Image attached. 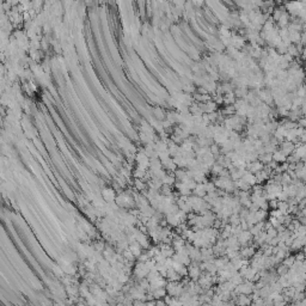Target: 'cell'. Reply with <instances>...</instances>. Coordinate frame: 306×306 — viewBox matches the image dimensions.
Returning a JSON list of instances; mask_svg holds the SVG:
<instances>
[{
    "mask_svg": "<svg viewBox=\"0 0 306 306\" xmlns=\"http://www.w3.org/2000/svg\"><path fill=\"white\" fill-rule=\"evenodd\" d=\"M199 262H194V261H191L190 264L188 266V275H189V277H190V280L192 281H196L199 277H200V275H201V269L199 267Z\"/></svg>",
    "mask_w": 306,
    "mask_h": 306,
    "instance_id": "1",
    "label": "cell"
},
{
    "mask_svg": "<svg viewBox=\"0 0 306 306\" xmlns=\"http://www.w3.org/2000/svg\"><path fill=\"white\" fill-rule=\"evenodd\" d=\"M251 238H252V236H251L250 231H248V229H243V231L237 236V239H238V243H239L240 248L249 245L250 242H251Z\"/></svg>",
    "mask_w": 306,
    "mask_h": 306,
    "instance_id": "2",
    "label": "cell"
},
{
    "mask_svg": "<svg viewBox=\"0 0 306 306\" xmlns=\"http://www.w3.org/2000/svg\"><path fill=\"white\" fill-rule=\"evenodd\" d=\"M255 246H242V248L239 249V256L242 257V258H245V260H249V258H251L255 253H256V250H255Z\"/></svg>",
    "mask_w": 306,
    "mask_h": 306,
    "instance_id": "3",
    "label": "cell"
},
{
    "mask_svg": "<svg viewBox=\"0 0 306 306\" xmlns=\"http://www.w3.org/2000/svg\"><path fill=\"white\" fill-rule=\"evenodd\" d=\"M264 168V164H262L258 159L257 160H253V162H249L246 163V170L251 173H256V172L261 171L262 169Z\"/></svg>",
    "mask_w": 306,
    "mask_h": 306,
    "instance_id": "4",
    "label": "cell"
},
{
    "mask_svg": "<svg viewBox=\"0 0 306 306\" xmlns=\"http://www.w3.org/2000/svg\"><path fill=\"white\" fill-rule=\"evenodd\" d=\"M294 142H292V141H282L281 142V152L284 153L285 155H289V154H292L293 151H294Z\"/></svg>",
    "mask_w": 306,
    "mask_h": 306,
    "instance_id": "5",
    "label": "cell"
},
{
    "mask_svg": "<svg viewBox=\"0 0 306 306\" xmlns=\"http://www.w3.org/2000/svg\"><path fill=\"white\" fill-rule=\"evenodd\" d=\"M194 195L199 196V197H205L207 191H206V188H205V182H201V183H196L195 188L192 189V192Z\"/></svg>",
    "mask_w": 306,
    "mask_h": 306,
    "instance_id": "6",
    "label": "cell"
},
{
    "mask_svg": "<svg viewBox=\"0 0 306 306\" xmlns=\"http://www.w3.org/2000/svg\"><path fill=\"white\" fill-rule=\"evenodd\" d=\"M165 220H166L168 225H170V226H172V227H177V226L181 224V221H179V219H178V216H177V214H176V213L166 214Z\"/></svg>",
    "mask_w": 306,
    "mask_h": 306,
    "instance_id": "7",
    "label": "cell"
},
{
    "mask_svg": "<svg viewBox=\"0 0 306 306\" xmlns=\"http://www.w3.org/2000/svg\"><path fill=\"white\" fill-rule=\"evenodd\" d=\"M242 179H243L245 183H248L250 187H252V185L257 184V182H256V177H255V173H251V172H249L248 170H246L245 173L242 176Z\"/></svg>",
    "mask_w": 306,
    "mask_h": 306,
    "instance_id": "8",
    "label": "cell"
},
{
    "mask_svg": "<svg viewBox=\"0 0 306 306\" xmlns=\"http://www.w3.org/2000/svg\"><path fill=\"white\" fill-rule=\"evenodd\" d=\"M271 158H273V160H274L275 163L281 164V163H285V162H286L287 155H285L284 153L281 152V151H279V150H275L274 152L271 153Z\"/></svg>",
    "mask_w": 306,
    "mask_h": 306,
    "instance_id": "9",
    "label": "cell"
},
{
    "mask_svg": "<svg viewBox=\"0 0 306 306\" xmlns=\"http://www.w3.org/2000/svg\"><path fill=\"white\" fill-rule=\"evenodd\" d=\"M138 163H139V166L146 169L150 166V158L145 154V152H141L138 155Z\"/></svg>",
    "mask_w": 306,
    "mask_h": 306,
    "instance_id": "10",
    "label": "cell"
},
{
    "mask_svg": "<svg viewBox=\"0 0 306 306\" xmlns=\"http://www.w3.org/2000/svg\"><path fill=\"white\" fill-rule=\"evenodd\" d=\"M165 279H166L168 281H179V280H181V276L177 274V271H176L173 268H170V269L166 270Z\"/></svg>",
    "mask_w": 306,
    "mask_h": 306,
    "instance_id": "11",
    "label": "cell"
},
{
    "mask_svg": "<svg viewBox=\"0 0 306 306\" xmlns=\"http://www.w3.org/2000/svg\"><path fill=\"white\" fill-rule=\"evenodd\" d=\"M151 293L153 295V299H163L166 295V289H165V287H159V288L151 291Z\"/></svg>",
    "mask_w": 306,
    "mask_h": 306,
    "instance_id": "12",
    "label": "cell"
},
{
    "mask_svg": "<svg viewBox=\"0 0 306 306\" xmlns=\"http://www.w3.org/2000/svg\"><path fill=\"white\" fill-rule=\"evenodd\" d=\"M268 216V212L267 210H263V209H257L255 212V218H256V220L257 221H266V219H267Z\"/></svg>",
    "mask_w": 306,
    "mask_h": 306,
    "instance_id": "13",
    "label": "cell"
},
{
    "mask_svg": "<svg viewBox=\"0 0 306 306\" xmlns=\"http://www.w3.org/2000/svg\"><path fill=\"white\" fill-rule=\"evenodd\" d=\"M229 281L233 284V285H239V284H242L243 281H244V279H243V276L238 273V271H236L234 274H232V276L229 277Z\"/></svg>",
    "mask_w": 306,
    "mask_h": 306,
    "instance_id": "14",
    "label": "cell"
},
{
    "mask_svg": "<svg viewBox=\"0 0 306 306\" xmlns=\"http://www.w3.org/2000/svg\"><path fill=\"white\" fill-rule=\"evenodd\" d=\"M159 192L163 196H171L172 195V185H168V184H162Z\"/></svg>",
    "mask_w": 306,
    "mask_h": 306,
    "instance_id": "15",
    "label": "cell"
},
{
    "mask_svg": "<svg viewBox=\"0 0 306 306\" xmlns=\"http://www.w3.org/2000/svg\"><path fill=\"white\" fill-rule=\"evenodd\" d=\"M257 159H258L262 164H264V165H267L269 162H271V160H273V158H271V153H263V154H260Z\"/></svg>",
    "mask_w": 306,
    "mask_h": 306,
    "instance_id": "16",
    "label": "cell"
},
{
    "mask_svg": "<svg viewBox=\"0 0 306 306\" xmlns=\"http://www.w3.org/2000/svg\"><path fill=\"white\" fill-rule=\"evenodd\" d=\"M176 182V178L175 176H171V175H165L163 178H162V183L163 184H168V185H173V183Z\"/></svg>",
    "mask_w": 306,
    "mask_h": 306,
    "instance_id": "17",
    "label": "cell"
},
{
    "mask_svg": "<svg viewBox=\"0 0 306 306\" xmlns=\"http://www.w3.org/2000/svg\"><path fill=\"white\" fill-rule=\"evenodd\" d=\"M185 177H188L187 172L184 171V170H182L181 168L178 170H175V178H176V181H183Z\"/></svg>",
    "mask_w": 306,
    "mask_h": 306,
    "instance_id": "18",
    "label": "cell"
},
{
    "mask_svg": "<svg viewBox=\"0 0 306 306\" xmlns=\"http://www.w3.org/2000/svg\"><path fill=\"white\" fill-rule=\"evenodd\" d=\"M277 209H280L284 214L288 213V203L287 201H279L277 200Z\"/></svg>",
    "mask_w": 306,
    "mask_h": 306,
    "instance_id": "19",
    "label": "cell"
},
{
    "mask_svg": "<svg viewBox=\"0 0 306 306\" xmlns=\"http://www.w3.org/2000/svg\"><path fill=\"white\" fill-rule=\"evenodd\" d=\"M294 261H295V258H294V256H288V255H287L286 257H285V258H284V260H282V262H281V263H284V264H285V266H286V267H288V268H289V267H292V266H293V263H294Z\"/></svg>",
    "mask_w": 306,
    "mask_h": 306,
    "instance_id": "20",
    "label": "cell"
},
{
    "mask_svg": "<svg viewBox=\"0 0 306 306\" xmlns=\"http://www.w3.org/2000/svg\"><path fill=\"white\" fill-rule=\"evenodd\" d=\"M287 271H288V267H286L284 263H281L277 269H276V274H277V276H284V275H286Z\"/></svg>",
    "mask_w": 306,
    "mask_h": 306,
    "instance_id": "21",
    "label": "cell"
},
{
    "mask_svg": "<svg viewBox=\"0 0 306 306\" xmlns=\"http://www.w3.org/2000/svg\"><path fill=\"white\" fill-rule=\"evenodd\" d=\"M205 188H206V191L209 192V191H214L216 190V187L214 185V182H205Z\"/></svg>",
    "mask_w": 306,
    "mask_h": 306,
    "instance_id": "22",
    "label": "cell"
},
{
    "mask_svg": "<svg viewBox=\"0 0 306 306\" xmlns=\"http://www.w3.org/2000/svg\"><path fill=\"white\" fill-rule=\"evenodd\" d=\"M266 233H267V237L269 238H273V237H276L277 236V231L276 229H274V227H269V229H266Z\"/></svg>",
    "mask_w": 306,
    "mask_h": 306,
    "instance_id": "23",
    "label": "cell"
},
{
    "mask_svg": "<svg viewBox=\"0 0 306 306\" xmlns=\"http://www.w3.org/2000/svg\"><path fill=\"white\" fill-rule=\"evenodd\" d=\"M146 169H144V168H139L136 171H135V177H138V178H144L145 176H146V171H145Z\"/></svg>",
    "mask_w": 306,
    "mask_h": 306,
    "instance_id": "24",
    "label": "cell"
},
{
    "mask_svg": "<svg viewBox=\"0 0 306 306\" xmlns=\"http://www.w3.org/2000/svg\"><path fill=\"white\" fill-rule=\"evenodd\" d=\"M268 207H269V208H271V209L277 208V199L269 200V201H268Z\"/></svg>",
    "mask_w": 306,
    "mask_h": 306,
    "instance_id": "25",
    "label": "cell"
},
{
    "mask_svg": "<svg viewBox=\"0 0 306 306\" xmlns=\"http://www.w3.org/2000/svg\"><path fill=\"white\" fill-rule=\"evenodd\" d=\"M136 187H138L140 190H144L145 184H144V182H141V181H136Z\"/></svg>",
    "mask_w": 306,
    "mask_h": 306,
    "instance_id": "26",
    "label": "cell"
},
{
    "mask_svg": "<svg viewBox=\"0 0 306 306\" xmlns=\"http://www.w3.org/2000/svg\"><path fill=\"white\" fill-rule=\"evenodd\" d=\"M148 258H150V257H148V255H147V253H145V255H141V256H140V262H144V263H145V262H146V261H147Z\"/></svg>",
    "mask_w": 306,
    "mask_h": 306,
    "instance_id": "27",
    "label": "cell"
},
{
    "mask_svg": "<svg viewBox=\"0 0 306 306\" xmlns=\"http://www.w3.org/2000/svg\"><path fill=\"white\" fill-rule=\"evenodd\" d=\"M295 261H304V253H298L297 256H294Z\"/></svg>",
    "mask_w": 306,
    "mask_h": 306,
    "instance_id": "28",
    "label": "cell"
},
{
    "mask_svg": "<svg viewBox=\"0 0 306 306\" xmlns=\"http://www.w3.org/2000/svg\"><path fill=\"white\" fill-rule=\"evenodd\" d=\"M4 1H7V0H4Z\"/></svg>",
    "mask_w": 306,
    "mask_h": 306,
    "instance_id": "29",
    "label": "cell"
}]
</instances>
